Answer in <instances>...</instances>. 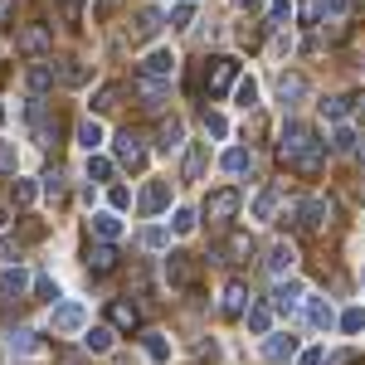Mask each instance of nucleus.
Masks as SVG:
<instances>
[{
  "mask_svg": "<svg viewBox=\"0 0 365 365\" xmlns=\"http://www.w3.org/2000/svg\"><path fill=\"white\" fill-rule=\"evenodd\" d=\"M58 365H83V351H68V346H63V351H58Z\"/></svg>",
  "mask_w": 365,
  "mask_h": 365,
  "instance_id": "55",
  "label": "nucleus"
},
{
  "mask_svg": "<svg viewBox=\"0 0 365 365\" xmlns=\"http://www.w3.org/2000/svg\"><path fill=\"white\" fill-rule=\"evenodd\" d=\"M220 312H225V317H244V312H249V287H244V282H229Z\"/></svg>",
  "mask_w": 365,
  "mask_h": 365,
  "instance_id": "17",
  "label": "nucleus"
},
{
  "mask_svg": "<svg viewBox=\"0 0 365 365\" xmlns=\"http://www.w3.org/2000/svg\"><path fill=\"white\" fill-rule=\"evenodd\" d=\"M25 292H29V273L20 268V263H10V268L0 273V307H5V312L20 307V302H25Z\"/></svg>",
  "mask_w": 365,
  "mask_h": 365,
  "instance_id": "3",
  "label": "nucleus"
},
{
  "mask_svg": "<svg viewBox=\"0 0 365 365\" xmlns=\"http://www.w3.org/2000/svg\"><path fill=\"white\" fill-rule=\"evenodd\" d=\"M356 132H351V127H336V132H331V151H356Z\"/></svg>",
  "mask_w": 365,
  "mask_h": 365,
  "instance_id": "41",
  "label": "nucleus"
},
{
  "mask_svg": "<svg viewBox=\"0 0 365 365\" xmlns=\"http://www.w3.org/2000/svg\"><path fill=\"white\" fill-rule=\"evenodd\" d=\"M88 180H93V185L113 180V161H108V156H98V151H88Z\"/></svg>",
  "mask_w": 365,
  "mask_h": 365,
  "instance_id": "29",
  "label": "nucleus"
},
{
  "mask_svg": "<svg viewBox=\"0 0 365 365\" xmlns=\"http://www.w3.org/2000/svg\"><path fill=\"white\" fill-rule=\"evenodd\" d=\"M278 205H282V190H278V185H268L263 195L253 200V220H273V210H278Z\"/></svg>",
  "mask_w": 365,
  "mask_h": 365,
  "instance_id": "23",
  "label": "nucleus"
},
{
  "mask_svg": "<svg viewBox=\"0 0 365 365\" xmlns=\"http://www.w3.org/2000/svg\"><path fill=\"white\" fill-rule=\"evenodd\" d=\"M166 205H170V180H151L141 190V215H161Z\"/></svg>",
  "mask_w": 365,
  "mask_h": 365,
  "instance_id": "12",
  "label": "nucleus"
},
{
  "mask_svg": "<svg viewBox=\"0 0 365 365\" xmlns=\"http://www.w3.org/2000/svg\"><path fill=\"white\" fill-rule=\"evenodd\" d=\"M58 10H63V25H78L83 20V0H58Z\"/></svg>",
  "mask_w": 365,
  "mask_h": 365,
  "instance_id": "44",
  "label": "nucleus"
},
{
  "mask_svg": "<svg viewBox=\"0 0 365 365\" xmlns=\"http://www.w3.org/2000/svg\"><path fill=\"white\" fill-rule=\"evenodd\" d=\"M302 93H307V78H302V73H282V78H278V98L287 103V108H292Z\"/></svg>",
  "mask_w": 365,
  "mask_h": 365,
  "instance_id": "21",
  "label": "nucleus"
},
{
  "mask_svg": "<svg viewBox=\"0 0 365 365\" xmlns=\"http://www.w3.org/2000/svg\"><path fill=\"white\" fill-rule=\"evenodd\" d=\"M49 44H54V29H49V25H25V29H15V54L39 58V54H49Z\"/></svg>",
  "mask_w": 365,
  "mask_h": 365,
  "instance_id": "2",
  "label": "nucleus"
},
{
  "mask_svg": "<svg viewBox=\"0 0 365 365\" xmlns=\"http://www.w3.org/2000/svg\"><path fill=\"white\" fill-rule=\"evenodd\" d=\"M39 180H44V195H49V200L63 195V166H49L44 175H39Z\"/></svg>",
  "mask_w": 365,
  "mask_h": 365,
  "instance_id": "37",
  "label": "nucleus"
},
{
  "mask_svg": "<svg viewBox=\"0 0 365 365\" xmlns=\"http://www.w3.org/2000/svg\"><path fill=\"white\" fill-rule=\"evenodd\" d=\"M307 317H312V327H317V331H327V327L336 322V312H331V302H322V297H312V302H307Z\"/></svg>",
  "mask_w": 365,
  "mask_h": 365,
  "instance_id": "26",
  "label": "nucleus"
},
{
  "mask_svg": "<svg viewBox=\"0 0 365 365\" xmlns=\"http://www.w3.org/2000/svg\"><path fill=\"white\" fill-rule=\"evenodd\" d=\"M141 346H146V356H151V361H170V341L161 336V331H146Z\"/></svg>",
  "mask_w": 365,
  "mask_h": 365,
  "instance_id": "33",
  "label": "nucleus"
},
{
  "mask_svg": "<svg viewBox=\"0 0 365 365\" xmlns=\"http://www.w3.org/2000/svg\"><path fill=\"white\" fill-rule=\"evenodd\" d=\"M83 307H78V302H58L54 307V331H83Z\"/></svg>",
  "mask_w": 365,
  "mask_h": 365,
  "instance_id": "15",
  "label": "nucleus"
},
{
  "mask_svg": "<svg viewBox=\"0 0 365 365\" xmlns=\"http://www.w3.org/2000/svg\"><path fill=\"white\" fill-rule=\"evenodd\" d=\"M78 146H83V151H98V146H103V122H98V117H88L83 127H78Z\"/></svg>",
  "mask_w": 365,
  "mask_h": 365,
  "instance_id": "28",
  "label": "nucleus"
},
{
  "mask_svg": "<svg viewBox=\"0 0 365 365\" xmlns=\"http://www.w3.org/2000/svg\"><path fill=\"white\" fill-rule=\"evenodd\" d=\"M49 88H54V68H49V63H34V68H29V93L44 98Z\"/></svg>",
  "mask_w": 365,
  "mask_h": 365,
  "instance_id": "25",
  "label": "nucleus"
},
{
  "mask_svg": "<svg viewBox=\"0 0 365 365\" xmlns=\"http://www.w3.org/2000/svg\"><path fill=\"white\" fill-rule=\"evenodd\" d=\"M220 253H225V263H249V258H253V239H249V234H229Z\"/></svg>",
  "mask_w": 365,
  "mask_h": 365,
  "instance_id": "19",
  "label": "nucleus"
},
{
  "mask_svg": "<svg viewBox=\"0 0 365 365\" xmlns=\"http://www.w3.org/2000/svg\"><path fill=\"white\" fill-rule=\"evenodd\" d=\"M263 263H268V273H287V268L297 263V249H292L287 239H278V244L268 249V258H263Z\"/></svg>",
  "mask_w": 365,
  "mask_h": 365,
  "instance_id": "18",
  "label": "nucleus"
},
{
  "mask_svg": "<svg viewBox=\"0 0 365 365\" xmlns=\"http://www.w3.org/2000/svg\"><path fill=\"white\" fill-rule=\"evenodd\" d=\"M234 210H239V190H215V195L205 200V220H210V225L234 220Z\"/></svg>",
  "mask_w": 365,
  "mask_h": 365,
  "instance_id": "10",
  "label": "nucleus"
},
{
  "mask_svg": "<svg viewBox=\"0 0 365 365\" xmlns=\"http://www.w3.org/2000/svg\"><path fill=\"white\" fill-rule=\"evenodd\" d=\"M234 78H239V63H234L229 54H220V58H210V63H205V78H200V83L210 88V93H229Z\"/></svg>",
  "mask_w": 365,
  "mask_h": 365,
  "instance_id": "6",
  "label": "nucleus"
},
{
  "mask_svg": "<svg viewBox=\"0 0 365 365\" xmlns=\"http://www.w3.org/2000/svg\"><path fill=\"white\" fill-rule=\"evenodd\" d=\"M205 132H210V137H225V132H229V122H225L220 113H205Z\"/></svg>",
  "mask_w": 365,
  "mask_h": 365,
  "instance_id": "49",
  "label": "nucleus"
},
{
  "mask_svg": "<svg viewBox=\"0 0 365 365\" xmlns=\"http://www.w3.org/2000/svg\"><path fill=\"white\" fill-rule=\"evenodd\" d=\"M263 356H268V361H292V356H297V336H268L263 341Z\"/></svg>",
  "mask_w": 365,
  "mask_h": 365,
  "instance_id": "20",
  "label": "nucleus"
},
{
  "mask_svg": "<svg viewBox=\"0 0 365 365\" xmlns=\"http://www.w3.org/2000/svg\"><path fill=\"white\" fill-rule=\"evenodd\" d=\"M249 151H244V146H234V151H225V161H220V166L229 170V175H244V170H249Z\"/></svg>",
  "mask_w": 365,
  "mask_h": 365,
  "instance_id": "36",
  "label": "nucleus"
},
{
  "mask_svg": "<svg viewBox=\"0 0 365 365\" xmlns=\"http://www.w3.org/2000/svg\"><path fill=\"white\" fill-rule=\"evenodd\" d=\"M190 20H195V10H190V5H175V10H170V25H175V29H185Z\"/></svg>",
  "mask_w": 365,
  "mask_h": 365,
  "instance_id": "50",
  "label": "nucleus"
},
{
  "mask_svg": "<svg viewBox=\"0 0 365 365\" xmlns=\"http://www.w3.org/2000/svg\"><path fill=\"white\" fill-rule=\"evenodd\" d=\"M0 263H20V244L15 239H0Z\"/></svg>",
  "mask_w": 365,
  "mask_h": 365,
  "instance_id": "52",
  "label": "nucleus"
},
{
  "mask_svg": "<svg viewBox=\"0 0 365 365\" xmlns=\"http://www.w3.org/2000/svg\"><path fill=\"white\" fill-rule=\"evenodd\" d=\"M244 322H249L253 336H268V327H273V307H249V312H244Z\"/></svg>",
  "mask_w": 365,
  "mask_h": 365,
  "instance_id": "27",
  "label": "nucleus"
},
{
  "mask_svg": "<svg viewBox=\"0 0 365 365\" xmlns=\"http://www.w3.org/2000/svg\"><path fill=\"white\" fill-rule=\"evenodd\" d=\"M10 10H15V0H0V25L10 20Z\"/></svg>",
  "mask_w": 365,
  "mask_h": 365,
  "instance_id": "58",
  "label": "nucleus"
},
{
  "mask_svg": "<svg viewBox=\"0 0 365 365\" xmlns=\"http://www.w3.org/2000/svg\"><path fill=\"white\" fill-rule=\"evenodd\" d=\"M234 98H239V108H253V103H258V88H253V78H244V83L234 88Z\"/></svg>",
  "mask_w": 365,
  "mask_h": 365,
  "instance_id": "45",
  "label": "nucleus"
},
{
  "mask_svg": "<svg viewBox=\"0 0 365 365\" xmlns=\"http://www.w3.org/2000/svg\"><path fill=\"white\" fill-rule=\"evenodd\" d=\"M297 365H327V351H317V346H312V351L297 356Z\"/></svg>",
  "mask_w": 365,
  "mask_h": 365,
  "instance_id": "54",
  "label": "nucleus"
},
{
  "mask_svg": "<svg viewBox=\"0 0 365 365\" xmlns=\"http://www.w3.org/2000/svg\"><path fill=\"white\" fill-rule=\"evenodd\" d=\"M331 215H336L331 200H297V225L307 229V234H322V229L331 225Z\"/></svg>",
  "mask_w": 365,
  "mask_h": 365,
  "instance_id": "5",
  "label": "nucleus"
},
{
  "mask_svg": "<svg viewBox=\"0 0 365 365\" xmlns=\"http://www.w3.org/2000/svg\"><path fill=\"white\" fill-rule=\"evenodd\" d=\"M10 195H15V205L25 210V205H34V195H39V185H34V180H15V185H10Z\"/></svg>",
  "mask_w": 365,
  "mask_h": 365,
  "instance_id": "38",
  "label": "nucleus"
},
{
  "mask_svg": "<svg viewBox=\"0 0 365 365\" xmlns=\"http://www.w3.org/2000/svg\"><path fill=\"white\" fill-rule=\"evenodd\" d=\"M117 258H122V253L113 249V239H103V244H93V249H88V268H93V273H113Z\"/></svg>",
  "mask_w": 365,
  "mask_h": 365,
  "instance_id": "14",
  "label": "nucleus"
},
{
  "mask_svg": "<svg viewBox=\"0 0 365 365\" xmlns=\"http://www.w3.org/2000/svg\"><path fill=\"white\" fill-rule=\"evenodd\" d=\"M268 20H273V25H287V20H292V0H273V5H268Z\"/></svg>",
  "mask_w": 365,
  "mask_h": 365,
  "instance_id": "42",
  "label": "nucleus"
},
{
  "mask_svg": "<svg viewBox=\"0 0 365 365\" xmlns=\"http://www.w3.org/2000/svg\"><path fill=\"white\" fill-rule=\"evenodd\" d=\"M170 73H175V54H170V49L146 54V58H141V68H137V78H156V83H170Z\"/></svg>",
  "mask_w": 365,
  "mask_h": 365,
  "instance_id": "9",
  "label": "nucleus"
},
{
  "mask_svg": "<svg viewBox=\"0 0 365 365\" xmlns=\"http://www.w3.org/2000/svg\"><path fill=\"white\" fill-rule=\"evenodd\" d=\"M180 137H185V127H180L175 117L156 127V146H161V151H175V146H185V141H180Z\"/></svg>",
  "mask_w": 365,
  "mask_h": 365,
  "instance_id": "22",
  "label": "nucleus"
},
{
  "mask_svg": "<svg viewBox=\"0 0 365 365\" xmlns=\"http://www.w3.org/2000/svg\"><path fill=\"white\" fill-rule=\"evenodd\" d=\"M278 156L287 170H297V175H322L327 166V141H317L307 122H287L278 137Z\"/></svg>",
  "mask_w": 365,
  "mask_h": 365,
  "instance_id": "1",
  "label": "nucleus"
},
{
  "mask_svg": "<svg viewBox=\"0 0 365 365\" xmlns=\"http://www.w3.org/2000/svg\"><path fill=\"white\" fill-rule=\"evenodd\" d=\"M10 170H15V146L0 141V175H10Z\"/></svg>",
  "mask_w": 365,
  "mask_h": 365,
  "instance_id": "51",
  "label": "nucleus"
},
{
  "mask_svg": "<svg viewBox=\"0 0 365 365\" xmlns=\"http://www.w3.org/2000/svg\"><path fill=\"white\" fill-rule=\"evenodd\" d=\"M108 322H113V331H141V307H132V302H108Z\"/></svg>",
  "mask_w": 365,
  "mask_h": 365,
  "instance_id": "11",
  "label": "nucleus"
},
{
  "mask_svg": "<svg viewBox=\"0 0 365 365\" xmlns=\"http://www.w3.org/2000/svg\"><path fill=\"white\" fill-rule=\"evenodd\" d=\"M180 5H195V0H180Z\"/></svg>",
  "mask_w": 365,
  "mask_h": 365,
  "instance_id": "61",
  "label": "nucleus"
},
{
  "mask_svg": "<svg viewBox=\"0 0 365 365\" xmlns=\"http://www.w3.org/2000/svg\"><path fill=\"white\" fill-rule=\"evenodd\" d=\"M239 5H249V10H253V5H258V0H239Z\"/></svg>",
  "mask_w": 365,
  "mask_h": 365,
  "instance_id": "60",
  "label": "nucleus"
},
{
  "mask_svg": "<svg viewBox=\"0 0 365 365\" xmlns=\"http://www.w3.org/2000/svg\"><path fill=\"white\" fill-rule=\"evenodd\" d=\"M205 175V146H190L185 151V170H180V180H200Z\"/></svg>",
  "mask_w": 365,
  "mask_h": 365,
  "instance_id": "34",
  "label": "nucleus"
},
{
  "mask_svg": "<svg viewBox=\"0 0 365 365\" xmlns=\"http://www.w3.org/2000/svg\"><path fill=\"white\" fill-rule=\"evenodd\" d=\"M29 137L39 141V146H49L58 137V117H49L44 98H29Z\"/></svg>",
  "mask_w": 365,
  "mask_h": 365,
  "instance_id": "7",
  "label": "nucleus"
},
{
  "mask_svg": "<svg viewBox=\"0 0 365 365\" xmlns=\"http://www.w3.org/2000/svg\"><path fill=\"white\" fill-rule=\"evenodd\" d=\"M0 225H5V215H0Z\"/></svg>",
  "mask_w": 365,
  "mask_h": 365,
  "instance_id": "63",
  "label": "nucleus"
},
{
  "mask_svg": "<svg viewBox=\"0 0 365 365\" xmlns=\"http://www.w3.org/2000/svg\"><path fill=\"white\" fill-rule=\"evenodd\" d=\"M166 278H170V287H195L200 258H195V253H170V258H166Z\"/></svg>",
  "mask_w": 365,
  "mask_h": 365,
  "instance_id": "8",
  "label": "nucleus"
},
{
  "mask_svg": "<svg viewBox=\"0 0 365 365\" xmlns=\"http://www.w3.org/2000/svg\"><path fill=\"white\" fill-rule=\"evenodd\" d=\"M113 151H117V161H122L127 170H141V166H146V137H141V132H132V127H127V132H117Z\"/></svg>",
  "mask_w": 365,
  "mask_h": 365,
  "instance_id": "4",
  "label": "nucleus"
},
{
  "mask_svg": "<svg viewBox=\"0 0 365 365\" xmlns=\"http://www.w3.org/2000/svg\"><path fill=\"white\" fill-rule=\"evenodd\" d=\"M161 20H166V15H161L156 5H141V10H137V25H132V39H151V34L161 29Z\"/></svg>",
  "mask_w": 365,
  "mask_h": 365,
  "instance_id": "16",
  "label": "nucleus"
},
{
  "mask_svg": "<svg viewBox=\"0 0 365 365\" xmlns=\"http://www.w3.org/2000/svg\"><path fill=\"white\" fill-rule=\"evenodd\" d=\"M297 15H302V25H317V20H322V0H302Z\"/></svg>",
  "mask_w": 365,
  "mask_h": 365,
  "instance_id": "47",
  "label": "nucleus"
},
{
  "mask_svg": "<svg viewBox=\"0 0 365 365\" xmlns=\"http://www.w3.org/2000/svg\"><path fill=\"white\" fill-rule=\"evenodd\" d=\"M0 122H5V108H0Z\"/></svg>",
  "mask_w": 365,
  "mask_h": 365,
  "instance_id": "62",
  "label": "nucleus"
},
{
  "mask_svg": "<svg viewBox=\"0 0 365 365\" xmlns=\"http://www.w3.org/2000/svg\"><path fill=\"white\" fill-rule=\"evenodd\" d=\"M83 346H88V351H98V356L113 351V322H108V327H93V331L83 336Z\"/></svg>",
  "mask_w": 365,
  "mask_h": 365,
  "instance_id": "32",
  "label": "nucleus"
},
{
  "mask_svg": "<svg viewBox=\"0 0 365 365\" xmlns=\"http://www.w3.org/2000/svg\"><path fill=\"white\" fill-rule=\"evenodd\" d=\"M93 234H98V239H117V234H122V220H117L113 210H98V215H93Z\"/></svg>",
  "mask_w": 365,
  "mask_h": 365,
  "instance_id": "24",
  "label": "nucleus"
},
{
  "mask_svg": "<svg viewBox=\"0 0 365 365\" xmlns=\"http://www.w3.org/2000/svg\"><path fill=\"white\" fill-rule=\"evenodd\" d=\"M170 229H175V234H190V229H195V210H175Z\"/></svg>",
  "mask_w": 365,
  "mask_h": 365,
  "instance_id": "46",
  "label": "nucleus"
},
{
  "mask_svg": "<svg viewBox=\"0 0 365 365\" xmlns=\"http://www.w3.org/2000/svg\"><path fill=\"white\" fill-rule=\"evenodd\" d=\"M34 292H39L44 302H54V297H58V282L49 278V273H39V278H34Z\"/></svg>",
  "mask_w": 365,
  "mask_h": 365,
  "instance_id": "43",
  "label": "nucleus"
},
{
  "mask_svg": "<svg viewBox=\"0 0 365 365\" xmlns=\"http://www.w3.org/2000/svg\"><path fill=\"white\" fill-rule=\"evenodd\" d=\"M297 307H302V282H278V287H273V312L292 317Z\"/></svg>",
  "mask_w": 365,
  "mask_h": 365,
  "instance_id": "13",
  "label": "nucleus"
},
{
  "mask_svg": "<svg viewBox=\"0 0 365 365\" xmlns=\"http://www.w3.org/2000/svg\"><path fill=\"white\" fill-rule=\"evenodd\" d=\"M239 39H244L249 49H258V44H263V29H258V25H244V29H239Z\"/></svg>",
  "mask_w": 365,
  "mask_h": 365,
  "instance_id": "53",
  "label": "nucleus"
},
{
  "mask_svg": "<svg viewBox=\"0 0 365 365\" xmlns=\"http://www.w3.org/2000/svg\"><path fill=\"white\" fill-rule=\"evenodd\" d=\"M58 83H68V88L88 83V63H78V58H63V68H58Z\"/></svg>",
  "mask_w": 365,
  "mask_h": 365,
  "instance_id": "30",
  "label": "nucleus"
},
{
  "mask_svg": "<svg viewBox=\"0 0 365 365\" xmlns=\"http://www.w3.org/2000/svg\"><path fill=\"white\" fill-rule=\"evenodd\" d=\"M351 103H356V98H327V103H322V113L331 117V122H341V117L351 113Z\"/></svg>",
  "mask_w": 365,
  "mask_h": 365,
  "instance_id": "39",
  "label": "nucleus"
},
{
  "mask_svg": "<svg viewBox=\"0 0 365 365\" xmlns=\"http://www.w3.org/2000/svg\"><path fill=\"white\" fill-rule=\"evenodd\" d=\"M327 5H331L336 15H351V10H356V0H327Z\"/></svg>",
  "mask_w": 365,
  "mask_h": 365,
  "instance_id": "57",
  "label": "nucleus"
},
{
  "mask_svg": "<svg viewBox=\"0 0 365 365\" xmlns=\"http://www.w3.org/2000/svg\"><path fill=\"white\" fill-rule=\"evenodd\" d=\"M122 93H127L122 83H108L103 93H98V98H93V113H113L117 103H122Z\"/></svg>",
  "mask_w": 365,
  "mask_h": 365,
  "instance_id": "31",
  "label": "nucleus"
},
{
  "mask_svg": "<svg viewBox=\"0 0 365 365\" xmlns=\"http://www.w3.org/2000/svg\"><path fill=\"white\" fill-rule=\"evenodd\" d=\"M141 244H146V249H166L170 234H166V229H146V234H141Z\"/></svg>",
  "mask_w": 365,
  "mask_h": 365,
  "instance_id": "48",
  "label": "nucleus"
},
{
  "mask_svg": "<svg viewBox=\"0 0 365 365\" xmlns=\"http://www.w3.org/2000/svg\"><path fill=\"white\" fill-rule=\"evenodd\" d=\"M117 0H98V15H108V10H113Z\"/></svg>",
  "mask_w": 365,
  "mask_h": 365,
  "instance_id": "59",
  "label": "nucleus"
},
{
  "mask_svg": "<svg viewBox=\"0 0 365 365\" xmlns=\"http://www.w3.org/2000/svg\"><path fill=\"white\" fill-rule=\"evenodd\" d=\"M341 331H365V307H346V317H341Z\"/></svg>",
  "mask_w": 365,
  "mask_h": 365,
  "instance_id": "40",
  "label": "nucleus"
},
{
  "mask_svg": "<svg viewBox=\"0 0 365 365\" xmlns=\"http://www.w3.org/2000/svg\"><path fill=\"white\" fill-rule=\"evenodd\" d=\"M127 205H132V195H127L122 185H113V210H127Z\"/></svg>",
  "mask_w": 365,
  "mask_h": 365,
  "instance_id": "56",
  "label": "nucleus"
},
{
  "mask_svg": "<svg viewBox=\"0 0 365 365\" xmlns=\"http://www.w3.org/2000/svg\"><path fill=\"white\" fill-rule=\"evenodd\" d=\"M5 346H10L15 356H29V351H39V336H34V331H10Z\"/></svg>",
  "mask_w": 365,
  "mask_h": 365,
  "instance_id": "35",
  "label": "nucleus"
}]
</instances>
